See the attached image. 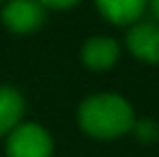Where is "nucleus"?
<instances>
[{
  "label": "nucleus",
  "instance_id": "obj_1",
  "mask_svg": "<svg viewBox=\"0 0 159 157\" xmlns=\"http://www.w3.org/2000/svg\"><path fill=\"white\" fill-rule=\"evenodd\" d=\"M80 127L97 140H112L133 127L135 116L127 99L120 95H93L84 99L78 112Z\"/></svg>",
  "mask_w": 159,
  "mask_h": 157
},
{
  "label": "nucleus",
  "instance_id": "obj_2",
  "mask_svg": "<svg viewBox=\"0 0 159 157\" xmlns=\"http://www.w3.org/2000/svg\"><path fill=\"white\" fill-rule=\"evenodd\" d=\"M7 155L9 157H50L52 155V138L50 133L34 125L24 123L15 125L7 138Z\"/></svg>",
  "mask_w": 159,
  "mask_h": 157
},
{
  "label": "nucleus",
  "instance_id": "obj_3",
  "mask_svg": "<svg viewBox=\"0 0 159 157\" xmlns=\"http://www.w3.org/2000/svg\"><path fill=\"white\" fill-rule=\"evenodd\" d=\"M45 20V7L39 0H11L2 9V22L13 32H32Z\"/></svg>",
  "mask_w": 159,
  "mask_h": 157
},
{
  "label": "nucleus",
  "instance_id": "obj_4",
  "mask_svg": "<svg viewBox=\"0 0 159 157\" xmlns=\"http://www.w3.org/2000/svg\"><path fill=\"white\" fill-rule=\"evenodd\" d=\"M127 48L144 62H159V24L135 22L127 32Z\"/></svg>",
  "mask_w": 159,
  "mask_h": 157
},
{
  "label": "nucleus",
  "instance_id": "obj_5",
  "mask_svg": "<svg viewBox=\"0 0 159 157\" xmlns=\"http://www.w3.org/2000/svg\"><path fill=\"white\" fill-rule=\"evenodd\" d=\"M118 43L110 37H93L84 43L82 48V60L88 69L93 71H103L110 69L118 60Z\"/></svg>",
  "mask_w": 159,
  "mask_h": 157
},
{
  "label": "nucleus",
  "instance_id": "obj_6",
  "mask_svg": "<svg viewBox=\"0 0 159 157\" xmlns=\"http://www.w3.org/2000/svg\"><path fill=\"white\" fill-rule=\"evenodd\" d=\"M95 2L101 15L118 26L135 24L142 17L144 9L148 7V0H95Z\"/></svg>",
  "mask_w": 159,
  "mask_h": 157
},
{
  "label": "nucleus",
  "instance_id": "obj_7",
  "mask_svg": "<svg viewBox=\"0 0 159 157\" xmlns=\"http://www.w3.org/2000/svg\"><path fill=\"white\" fill-rule=\"evenodd\" d=\"M24 114V99L11 86H0V138L7 136Z\"/></svg>",
  "mask_w": 159,
  "mask_h": 157
},
{
  "label": "nucleus",
  "instance_id": "obj_8",
  "mask_svg": "<svg viewBox=\"0 0 159 157\" xmlns=\"http://www.w3.org/2000/svg\"><path fill=\"white\" fill-rule=\"evenodd\" d=\"M131 129H135V136L142 140V142H155L159 138V127L153 118H142V121H135Z\"/></svg>",
  "mask_w": 159,
  "mask_h": 157
},
{
  "label": "nucleus",
  "instance_id": "obj_9",
  "mask_svg": "<svg viewBox=\"0 0 159 157\" xmlns=\"http://www.w3.org/2000/svg\"><path fill=\"white\" fill-rule=\"evenodd\" d=\"M43 7H52V9H69L73 4H78L80 0H39Z\"/></svg>",
  "mask_w": 159,
  "mask_h": 157
},
{
  "label": "nucleus",
  "instance_id": "obj_10",
  "mask_svg": "<svg viewBox=\"0 0 159 157\" xmlns=\"http://www.w3.org/2000/svg\"><path fill=\"white\" fill-rule=\"evenodd\" d=\"M148 7H151V11H153L155 20L159 22V0H148Z\"/></svg>",
  "mask_w": 159,
  "mask_h": 157
},
{
  "label": "nucleus",
  "instance_id": "obj_11",
  "mask_svg": "<svg viewBox=\"0 0 159 157\" xmlns=\"http://www.w3.org/2000/svg\"><path fill=\"white\" fill-rule=\"evenodd\" d=\"M0 2H2V0H0Z\"/></svg>",
  "mask_w": 159,
  "mask_h": 157
}]
</instances>
